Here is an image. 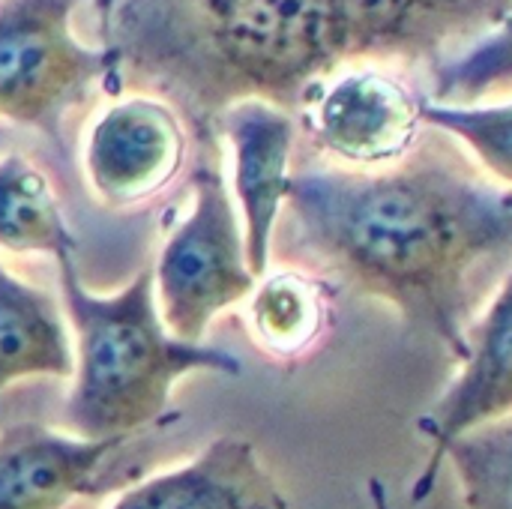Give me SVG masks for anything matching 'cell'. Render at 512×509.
Returning <instances> with one entry per match:
<instances>
[{
	"label": "cell",
	"mask_w": 512,
	"mask_h": 509,
	"mask_svg": "<svg viewBox=\"0 0 512 509\" xmlns=\"http://www.w3.org/2000/svg\"><path fill=\"white\" fill-rule=\"evenodd\" d=\"M69 231L48 177L21 153L0 156V252L6 255H75Z\"/></svg>",
	"instance_id": "obj_14"
},
{
	"label": "cell",
	"mask_w": 512,
	"mask_h": 509,
	"mask_svg": "<svg viewBox=\"0 0 512 509\" xmlns=\"http://www.w3.org/2000/svg\"><path fill=\"white\" fill-rule=\"evenodd\" d=\"M512 0H336L345 63H423L474 45Z\"/></svg>",
	"instance_id": "obj_5"
},
{
	"label": "cell",
	"mask_w": 512,
	"mask_h": 509,
	"mask_svg": "<svg viewBox=\"0 0 512 509\" xmlns=\"http://www.w3.org/2000/svg\"><path fill=\"white\" fill-rule=\"evenodd\" d=\"M330 327V297L318 276L297 267L267 273L246 300V330L273 360L309 354Z\"/></svg>",
	"instance_id": "obj_13"
},
{
	"label": "cell",
	"mask_w": 512,
	"mask_h": 509,
	"mask_svg": "<svg viewBox=\"0 0 512 509\" xmlns=\"http://www.w3.org/2000/svg\"><path fill=\"white\" fill-rule=\"evenodd\" d=\"M186 159L180 117L159 99L114 102L87 132L84 177L108 207H135L162 192Z\"/></svg>",
	"instance_id": "obj_7"
},
{
	"label": "cell",
	"mask_w": 512,
	"mask_h": 509,
	"mask_svg": "<svg viewBox=\"0 0 512 509\" xmlns=\"http://www.w3.org/2000/svg\"><path fill=\"white\" fill-rule=\"evenodd\" d=\"M333 6H336V0H333ZM336 21H339V15H336Z\"/></svg>",
	"instance_id": "obj_20"
},
{
	"label": "cell",
	"mask_w": 512,
	"mask_h": 509,
	"mask_svg": "<svg viewBox=\"0 0 512 509\" xmlns=\"http://www.w3.org/2000/svg\"><path fill=\"white\" fill-rule=\"evenodd\" d=\"M459 366L441 399L417 420V432L429 444V459L411 489L414 504H423L435 492L444 453L453 441L512 417V273L489 309L468 327V354Z\"/></svg>",
	"instance_id": "obj_6"
},
{
	"label": "cell",
	"mask_w": 512,
	"mask_h": 509,
	"mask_svg": "<svg viewBox=\"0 0 512 509\" xmlns=\"http://www.w3.org/2000/svg\"><path fill=\"white\" fill-rule=\"evenodd\" d=\"M114 6H117V0H96V12H99V24H102V36L108 33L111 15H114Z\"/></svg>",
	"instance_id": "obj_18"
},
{
	"label": "cell",
	"mask_w": 512,
	"mask_h": 509,
	"mask_svg": "<svg viewBox=\"0 0 512 509\" xmlns=\"http://www.w3.org/2000/svg\"><path fill=\"white\" fill-rule=\"evenodd\" d=\"M282 213L297 270L393 306L465 360L471 276L512 249V189L414 147L384 168H297Z\"/></svg>",
	"instance_id": "obj_1"
},
{
	"label": "cell",
	"mask_w": 512,
	"mask_h": 509,
	"mask_svg": "<svg viewBox=\"0 0 512 509\" xmlns=\"http://www.w3.org/2000/svg\"><path fill=\"white\" fill-rule=\"evenodd\" d=\"M507 84H512V12L480 42L468 45L462 54L435 69L432 102L474 105Z\"/></svg>",
	"instance_id": "obj_16"
},
{
	"label": "cell",
	"mask_w": 512,
	"mask_h": 509,
	"mask_svg": "<svg viewBox=\"0 0 512 509\" xmlns=\"http://www.w3.org/2000/svg\"><path fill=\"white\" fill-rule=\"evenodd\" d=\"M81 0H0V117L33 126L66 153L63 123L108 78V51L72 33Z\"/></svg>",
	"instance_id": "obj_4"
},
{
	"label": "cell",
	"mask_w": 512,
	"mask_h": 509,
	"mask_svg": "<svg viewBox=\"0 0 512 509\" xmlns=\"http://www.w3.org/2000/svg\"><path fill=\"white\" fill-rule=\"evenodd\" d=\"M111 509H291V504L249 438L219 435L186 465L126 489Z\"/></svg>",
	"instance_id": "obj_11"
},
{
	"label": "cell",
	"mask_w": 512,
	"mask_h": 509,
	"mask_svg": "<svg viewBox=\"0 0 512 509\" xmlns=\"http://www.w3.org/2000/svg\"><path fill=\"white\" fill-rule=\"evenodd\" d=\"M369 492H372L375 509H390V501H387V492H384L381 480H372V483H369Z\"/></svg>",
	"instance_id": "obj_19"
},
{
	"label": "cell",
	"mask_w": 512,
	"mask_h": 509,
	"mask_svg": "<svg viewBox=\"0 0 512 509\" xmlns=\"http://www.w3.org/2000/svg\"><path fill=\"white\" fill-rule=\"evenodd\" d=\"M234 153V195L240 204V225L246 240V261L255 279L270 273L273 237L282 216L297 123L291 114L267 102H237L219 120Z\"/></svg>",
	"instance_id": "obj_9"
},
{
	"label": "cell",
	"mask_w": 512,
	"mask_h": 509,
	"mask_svg": "<svg viewBox=\"0 0 512 509\" xmlns=\"http://www.w3.org/2000/svg\"><path fill=\"white\" fill-rule=\"evenodd\" d=\"M72 372V333L60 303L0 261V393L27 378L72 381Z\"/></svg>",
	"instance_id": "obj_12"
},
{
	"label": "cell",
	"mask_w": 512,
	"mask_h": 509,
	"mask_svg": "<svg viewBox=\"0 0 512 509\" xmlns=\"http://www.w3.org/2000/svg\"><path fill=\"white\" fill-rule=\"evenodd\" d=\"M60 303L72 333L75 372L66 396V429L78 438H132L168 420L171 390L195 372L243 375V363L216 345L174 339L156 309L153 267L117 294H93L75 255L57 258Z\"/></svg>",
	"instance_id": "obj_2"
},
{
	"label": "cell",
	"mask_w": 512,
	"mask_h": 509,
	"mask_svg": "<svg viewBox=\"0 0 512 509\" xmlns=\"http://www.w3.org/2000/svg\"><path fill=\"white\" fill-rule=\"evenodd\" d=\"M420 117L459 138L495 180L512 189V105H438L429 99L420 102Z\"/></svg>",
	"instance_id": "obj_17"
},
{
	"label": "cell",
	"mask_w": 512,
	"mask_h": 509,
	"mask_svg": "<svg viewBox=\"0 0 512 509\" xmlns=\"http://www.w3.org/2000/svg\"><path fill=\"white\" fill-rule=\"evenodd\" d=\"M129 438H78L42 423L0 429V509H66L99 495V468Z\"/></svg>",
	"instance_id": "obj_10"
},
{
	"label": "cell",
	"mask_w": 512,
	"mask_h": 509,
	"mask_svg": "<svg viewBox=\"0 0 512 509\" xmlns=\"http://www.w3.org/2000/svg\"><path fill=\"white\" fill-rule=\"evenodd\" d=\"M420 99L390 75L351 72L321 87L309 105V129L321 150L348 168H384L408 156L420 135Z\"/></svg>",
	"instance_id": "obj_8"
},
{
	"label": "cell",
	"mask_w": 512,
	"mask_h": 509,
	"mask_svg": "<svg viewBox=\"0 0 512 509\" xmlns=\"http://www.w3.org/2000/svg\"><path fill=\"white\" fill-rule=\"evenodd\" d=\"M189 192V210L168 231L153 264V291L165 330L201 345L213 318L246 303L258 279L249 270L240 213L219 165L198 162Z\"/></svg>",
	"instance_id": "obj_3"
},
{
	"label": "cell",
	"mask_w": 512,
	"mask_h": 509,
	"mask_svg": "<svg viewBox=\"0 0 512 509\" xmlns=\"http://www.w3.org/2000/svg\"><path fill=\"white\" fill-rule=\"evenodd\" d=\"M465 509H512V417L480 426L444 453Z\"/></svg>",
	"instance_id": "obj_15"
}]
</instances>
